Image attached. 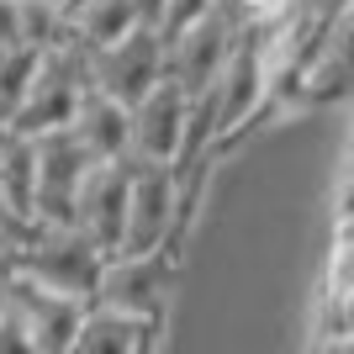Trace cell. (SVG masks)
Segmentation results:
<instances>
[{"instance_id": "3", "label": "cell", "mask_w": 354, "mask_h": 354, "mask_svg": "<svg viewBox=\"0 0 354 354\" xmlns=\"http://www.w3.org/2000/svg\"><path fill=\"white\" fill-rule=\"evenodd\" d=\"M238 37H243V16H238L233 0H222L207 21H196L191 32H180L175 43H164L169 48V80L185 85L191 101L212 95L217 80H222V69H227V59H233Z\"/></svg>"}, {"instance_id": "24", "label": "cell", "mask_w": 354, "mask_h": 354, "mask_svg": "<svg viewBox=\"0 0 354 354\" xmlns=\"http://www.w3.org/2000/svg\"><path fill=\"white\" fill-rule=\"evenodd\" d=\"M349 148H354V127H349Z\"/></svg>"}, {"instance_id": "2", "label": "cell", "mask_w": 354, "mask_h": 354, "mask_svg": "<svg viewBox=\"0 0 354 354\" xmlns=\"http://www.w3.org/2000/svg\"><path fill=\"white\" fill-rule=\"evenodd\" d=\"M101 164L90 159V148L69 133L37 138V233L80 227V196Z\"/></svg>"}, {"instance_id": "16", "label": "cell", "mask_w": 354, "mask_h": 354, "mask_svg": "<svg viewBox=\"0 0 354 354\" xmlns=\"http://www.w3.org/2000/svg\"><path fill=\"white\" fill-rule=\"evenodd\" d=\"M0 354H37V344H32V333H27V323H21V317H6V323H0Z\"/></svg>"}, {"instance_id": "10", "label": "cell", "mask_w": 354, "mask_h": 354, "mask_svg": "<svg viewBox=\"0 0 354 354\" xmlns=\"http://www.w3.org/2000/svg\"><path fill=\"white\" fill-rule=\"evenodd\" d=\"M159 296H164V259H159V254H148V259L122 254V259H111V265H106L101 291H95V307H101V312H122V317H143V323H153Z\"/></svg>"}, {"instance_id": "7", "label": "cell", "mask_w": 354, "mask_h": 354, "mask_svg": "<svg viewBox=\"0 0 354 354\" xmlns=\"http://www.w3.org/2000/svg\"><path fill=\"white\" fill-rule=\"evenodd\" d=\"M138 164V159H133ZM133 164H101L80 196V233L106 254H127V222H133Z\"/></svg>"}, {"instance_id": "17", "label": "cell", "mask_w": 354, "mask_h": 354, "mask_svg": "<svg viewBox=\"0 0 354 354\" xmlns=\"http://www.w3.org/2000/svg\"><path fill=\"white\" fill-rule=\"evenodd\" d=\"M339 222H354V148L339 169Z\"/></svg>"}, {"instance_id": "5", "label": "cell", "mask_w": 354, "mask_h": 354, "mask_svg": "<svg viewBox=\"0 0 354 354\" xmlns=\"http://www.w3.org/2000/svg\"><path fill=\"white\" fill-rule=\"evenodd\" d=\"M270 90H275L270 43H265V32H259V27H243L233 59H227V69H222L217 90H212V106H217V138L238 133L243 122L259 117V106L270 101Z\"/></svg>"}, {"instance_id": "11", "label": "cell", "mask_w": 354, "mask_h": 354, "mask_svg": "<svg viewBox=\"0 0 354 354\" xmlns=\"http://www.w3.org/2000/svg\"><path fill=\"white\" fill-rule=\"evenodd\" d=\"M0 201L16 227L37 233V143L0 127Z\"/></svg>"}, {"instance_id": "13", "label": "cell", "mask_w": 354, "mask_h": 354, "mask_svg": "<svg viewBox=\"0 0 354 354\" xmlns=\"http://www.w3.org/2000/svg\"><path fill=\"white\" fill-rule=\"evenodd\" d=\"M138 27H148V21H143V0H95L69 32L80 37L85 53H106V48L127 43Z\"/></svg>"}, {"instance_id": "18", "label": "cell", "mask_w": 354, "mask_h": 354, "mask_svg": "<svg viewBox=\"0 0 354 354\" xmlns=\"http://www.w3.org/2000/svg\"><path fill=\"white\" fill-rule=\"evenodd\" d=\"M0 48H21V16H16V0H0Z\"/></svg>"}, {"instance_id": "14", "label": "cell", "mask_w": 354, "mask_h": 354, "mask_svg": "<svg viewBox=\"0 0 354 354\" xmlns=\"http://www.w3.org/2000/svg\"><path fill=\"white\" fill-rule=\"evenodd\" d=\"M148 328L153 323H143V317L90 307V323L74 344V354H148Z\"/></svg>"}, {"instance_id": "19", "label": "cell", "mask_w": 354, "mask_h": 354, "mask_svg": "<svg viewBox=\"0 0 354 354\" xmlns=\"http://www.w3.org/2000/svg\"><path fill=\"white\" fill-rule=\"evenodd\" d=\"M90 6H95V0H64V6H59V16H64V27H74V21H80V16H85Z\"/></svg>"}, {"instance_id": "22", "label": "cell", "mask_w": 354, "mask_h": 354, "mask_svg": "<svg viewBox=\"0 0 354 354\" xmlns=\"http://www.w3.org/2000/svg\"><path fill=\"white\" fill-rule=\"evenodd\" d=\"M317 354H354V339H328L317 344Z\"/></svg>"}, {"instance_id": "6", "label": "cell", "mask_w": 354, "mask_h": 354, "mask_svg": "<svg viewBox=\"0 0 354 354\" xmlns=\"http://www.w3.org/2000/svg\"><path fill=\"white\" fill-rule=\"evenodd\" d=\"M191 117H196V101L185 95V85L164 80L133 111V159L175 169L185 159V143H191Z\"/></svg>"}, {"instance_id": "1", "label": "cell", "mask_w": 354, "mask_h": 354, "mask_svg": "<svg viewBox=\"0 0 354 354\" xmlns=\"http://www.w3.org/2000/svg\"><path fill=\"white\" fill-rule=\"evenodd\" d=\"M106 259L95 243H90L80 227H59V233H32L27 249L16 254V270L37 281L43 291H59L74 296V301H90L95 307V291H101V275H106Z\"/></svg>"}, {"instance_id": "21", "label": "cell", "mask_w": 354, "mask_h": 354, "mask_svg": "<svg viewBox=\"0 0 354 354\" xmlns=\"http://www.w3.org/2000/svg\"><path fill=\"white\" fill-rule=\"evenodd\" d=\"M354 11V0H323V16L328 21H339V16H349Z\"/></svg>"}, {"instance_id": "15", "label": "cell", "mask_w": 354, "mask_h": 354, "mask_svg": "<svg viewBox=\"0 0 354 354\" xmlns=\"http://www.w3.org/2000/svg\"><path fill=\"white\" fill-rule=\"evenodd\" d=\"M37 74H43L37 48H0V127H11V117L27 106Z\"/></svg>"}, {"instance_id": "8", "label": "cell", "mask_w": 354, "mask_h": 354, "mask_svg": "<svg viewBox=\"0 0 354 354\" xmlns=\"http://www.w3.org/2000/svg\"><path fill=\"white\" fill-rule=\"evenodd\" d=\"M175 222H180L175 169H164V164H133V222H127V254H133V259L159 254Z\"/></svg>"}, {"instance_id": "20", "label": "cell", "mask_w": 354, "mask_h": 354, "mask_svg": "<svg viewBox=\"0 0 354 354\" xmlns=\"http://www.w3.org/2000/svg\"><path fill=\"white\" fill-rule=\"evenodd\" d=\"M164 11H169V0H143V21H148V27H153V32H159Z\"/></svg>"}, {"instance_id": "9", "label": "cell", "mask_w": 354, "mask_h": 354, "mask_svg": "<svg viewBox=\"0 0 354 354\" xmlns=\"http://www.w3.org/2000/svg\"><path fill=\"white\" fill-rule=\"evenodd\" d=\"M16 317L27 323L37 354H74V344H80V333H85V323H90V301L43 291L37 281H27V275L16 270Z\"/></svg>"}, {"instance_id": "25", "label": "cell", "mask_w": 354, "mask_h": 354, "mask_svg": "<svg viewBox=\"0 0 354 354\" xmlns=\"http://www.w3.org/2000/svg\"><path fill=\"white\" fill-rule=\"evenodd\" d=\"M53 6H64V0H53Z\"/></svg>"}, {"instance_id": "4", "label": "cell", "mask_w": 354, "mask_h": 354, "mask_svg": "<svg viewBox=\"0 0 354 354\" xmlns=\"http://www.w3.org/2000/svg\"><path fill=\"white\" fill-rule=\"evenodd\" d=\"M90 80H95V95L138 111L169 80V48H164V37L153 27H138L127 43L106 48V53H90Z\"/></svg>"}, {"instance_id": "12", "label": "cell", "mask_w": 354, "mask_h": 354, "mask_svg": "<svg viewBox=\"0 0 354 354\" xmlns=\"http://www.w3.org/2000/svg\"><path fill=\"white\" fill-rule=\"evenodd\" d=\"M74 138L90 148L95 164H133V111L122 101L90 95L80 122H74Z\"/></svg>"}, {"instance_id": "23", "label": "cell", "mask_w": 354, "mask_h": 354, "mask_svg": "<svg viewBox=\"0 0 354 354\" xmlns=\"http://www.w3.org/2000/svg\"><path fill=\"white\" fill-rule=\"evenodd\" d=\"M339 307H344V323H349V333H354V291L339 296Z\"/></svg>"}]
</instances>
